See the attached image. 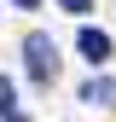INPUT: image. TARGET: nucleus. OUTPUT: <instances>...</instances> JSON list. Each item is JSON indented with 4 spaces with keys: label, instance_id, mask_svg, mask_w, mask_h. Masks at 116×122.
<instances>
[{
    "label": "nucleus",
    "instance_id": "obj_2",
    "mask_svg": "<svg viewBox=\"0 0 116 122\" xmlns=\"http://www.w3.org/2000/svg\"><path fill=\"white\" fill-rule=\"evenodd\" d=\"M76 47H81L87 64H105V58H110V35H105V29H81V41H76Z\"/></svg>",
    "mask_w": 116,
    "mask_h": 122
},
{
    "label": "nucleus",
    "instance_id": "obj_5",
    "mask_svg": "<svg viewBox=\"0 0 116 122\" xmlns=\"http://www.w3.org/2000/svg\"><path fill=\"white\" fill-rule=\"evenodd\" d=\"M58 6H64V12H87V0H58Z\"/></svg>",
    "mask_w": 116,
    "mask_h": 122
},
{
    "label": "nucleus",
    "instance_id": "obj_7",
    "mask_svg": "<svg viewBox=\"0 0 116 122\" xmlns=\"http://www.w3.org/2000/svg\"><path fill=\"white\" fill-rule=\"evenodd\" d=\"M18 6H41V0H18Z\"/></svg>",
    "mask_w": 116,
    "mask_h": 122
},
{
    "label": "nucleus",
    "instance_id": "obj_3",
    "mask_svg": "<svg viewBox=\"0 0 116 122\" xmlns=\"http://www.w3.org/2000/svg\"><path fill=\"white\" fill-rule=\"evenodd\" d=\"M81 99L99 105V111H110V105H116V81H110V76H93V81L81 87Z\"/></svg>",
    "mask_w": 116,
    "mask_h": 122
},
{
    "label": "nucleus",
    "instance_id": "obj_6",
    "mask_svg": "<svg viewBox=\"0 0 116 122\" xmlns=\"http://www.w3.org/2000/svg\"><path fill=\"white\" fill-rule=\"evenodd\" d=\"M6 122H29V116H18V111H12V116H6Z\"/></svg>",
    "mask_w": 116,
    "mask_h": 122
},
{
    "label": "nucleus",
    "instance_id": "obj_4",
    "mask_svg": "<svg viewBox=\"0 0 116 122\" xmlns=\"http://www.w3.org/2000/svg\"><path fill=\"white\" fill-rule=\"evenodd\" d=\"M12 111H18V87L0 76V116H12Z\"/></svg>",
    "mask_w": 116,
    "mask_h": 122
},
{
    "label": "nucleus",
    "instance_id": "obj_1",
    "mask_svg": "<svg viewBox=\"0 0 116 122\" xmlns=\"http://www.w3.org/2000/svg\"><path fill=\"white\" fill-rule=\"evenodd\" d=\"M23 64L35 76V87H52L58 81V47H52V35H29L23 41Z\"/></svg>",
    "mask_w": 116,
    "mask_h": 122
}]
</instances>
